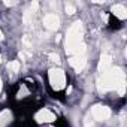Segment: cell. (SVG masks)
<instances>
[{
	"label": "cell",
	"mask_w": 127,
	"mask_h": 127,
	"mask_svg": "<svg viewBox=\"0 0 127 127\" xmlns=\"http://www.w3.org/2000/svg\"><path fill=\"white\" fill-rule=\"evenodd\" d=\"M11 102L20 108L21 112L32 114V111L40 106V85L33 76H24L18 79L11 90Z\"/></svg>",
	"instance_id": "obj_1"
},
{
	"label": "cell",
	"mask_w": 127,
	"mask_h": 127,
	"mask_svg": "<svg viewBox=\"0 0 127 127\" xmlns=\"http://www.w3.org/2000/svg\"><path fill=\"white\" fill-rule=\"evenodd\" d=\"M45 85L54 97L63 99L70 85V75L63 66H49L45 72Z\"/></svg>",
	"instance_id": "obj_2"
},
{
	"label": "cell",
	"mask_w": 127,
	"mask_h": 127,
	"mask_svg": "<svg viewBox=\"0 0 127 127\" xmlns=\"http://www.w3.org/2000/svg\"><path fill=\"white\" fill-rule=\"evenodd\" d=\"M60 117L61 115L57 112L54 106L40 105L32 111L29 117V124L32 127H48V126H54L60 120Z\"/></svg>",
	"instance_id": "obj_3"
},
{
	"label": "cell",
	"mask_w": 127,
	"mask_h": 127,
	"mask_svg": "<svg viewBox=\"0 0 127 127\" xmlns=\"http://www.w3.org/2000/svg\"><path fill=\"white\" fill-rule=\"evenodd\" d=\"M17 123V112L12 108L5 106L0 109V127H15Z\"/></svg>",
	"instance_id": "obj_4"
},
{
	"label": "cell",
	"mask_w": 127,
	"mask_h": 127,
	"mask_svg": "<svg viewBox=\"0 0 127 127\" xmlns=\"http://www.w3.org/2000/svg\"><path fill=\"white\" fill-rule=\"evenodd\" d=\"M108 14H109L112 18H115V20H118L120 23L124 24V21L127 20V6H126L124 2L112 3V5H111V9L108 11Z\"/></svg>",
	"instance_id": "obj_5"
}]
</instances>
